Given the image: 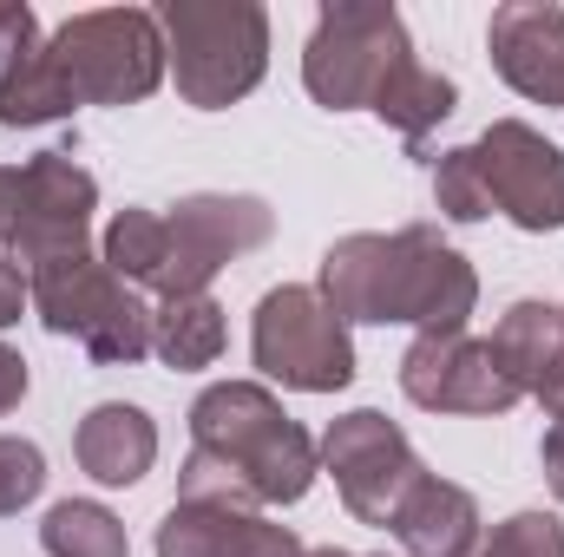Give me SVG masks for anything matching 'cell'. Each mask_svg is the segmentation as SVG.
<instances>
[{
  "label": "cell",
  "mask_w": 564,
  "mask_h": 557,
  "mask_svg": "<svg viewBox=\"0 0 564 557\" xmlns=\"http://www.w3.org/2000/svg\"><path fill=\"white\" fill-rule=\"evenodd\" d=\"M302 86L328 112H375L408 144H421L459 106L453 79L414 59L401 13L381 0H328L322 7L308 53H302Z\"/></svg>",
  "instance_id": "obj_1"
},
{
  "label": "cell",
  "mask_w": 564,
  "mask_h": 557,
  "mask_svg": "<svg viewBox=\"0 0 564 557\" xmlns=\"http://www.w3.org/2000/svg\"><path fill=\"white\" fill-rule=\"evenodd\" d=\"M322 446L282 414L263 381H217L191 407V459L177 472L184 505H295L315 485Z\"/></svg>",
  "instance_id": "obj_2"
},
{
  "label": "cell",
  "mask_w": 564,
  "mask_h": 557,
  "mask_svg": "<svg viewBox=\"0 0 564 557\" xmlns=\"http://www.w3.org/2000/svg\"><path fill=\"white\" fill-rule=\"evenodd\" d=\"M315 288L341 321H414L421 335H459L479 302L473 263L453 243H440L433 223H408L394 237L355 230L328 243Z\"/></svg>",
  "instance_id": "obj_3"
},
{
  "label": "cell",
  "mask_w": 564,
  "mask_h": 557,
  "mask_svg": "<svg viewBox=\"0 0 564 557\" xmlns=\"http://www.w3.org/2000/svg\"><path fill=\"white\" fill-rule=\"evenodd\" d=\"M164 59L184 106L224 112L270 73V13L257 0H158Z\"/></svg>",
  "instance_id": "obj_4"
},
{
  "label": "cell",
  "mask_w": 564,
  "mask_h": 557,
  "mask_svg": "<svg viewBox=\"0 0 564 557\" xmlns=\"http://www.w3.org/2000/svg\"><path fill=\"white\" fill-rule=\"evenodd\" d=\"M46 66L66 86L73 106H139L164 79V33L158 13L144 7H99V13H73L53 40H46Z\"/></svg>",
  "instance_id": "obj_5"
},
{
  "label": "cell",
  "mask_w": 564,
  "mask_h": 557,
  "mask_svg": "<svg viewBox=\"0 0 564 557\" xmlns=\"http://www.w3.org/2000/svg\"><path fill=\"white\" fill-rule=\"evenodd\" d=\"M33 315L53 335H73L99 368H132L139 354H151V308L132 295V282H119L106 270V256H59L40 263L33 276Z\"/></svg>",
  "instance_id": "obj_6"
},
{
  "label": "cell",
  "mask_w": 564,
  "mask_h": 557,
  "mask_svg": "<svg viewBox=\"0 0 564 557\" xmlns=\"http://www.w3.org/2000/svg\"><path fill=\"white\" fill-rule=\"evenodd\" d=\"M250 354L270 381L295 387V394H335V387L355 381L348 321L322 302V288H302V282H282L257 302Z\"/></svg>",
  "instance_id": "obj_7"
},
{
  "label": "cell",
  "mask_w": 564,
  "mask_h": 557,
  "mask_svg": "<svg viewBox=\"0 0 564 557\" xmlns=\"http://www.w3.org/2000/svg\"><path fill=\"white\" fill-rule=\"evenodd\" d=\"M93 210H99V184L93 171H79L66 151H40L13 171V197H7V256L33 276L40 263L59 256H86L93 243Z\"/></svg>",
  "instance_id": "obj_8"
},
{
  "label": "cell",
  "mask_w": 564,
  "mask_h": 557,
  "mask_svg": "<svg viewBox=\"0 0 564 557\" xmlns=\"http://www.w3.org/2000/svg\"><path fill=\"white\" fill-rule=\"evenodd\" d=\"M276 230V210L263 197H230V190H197L164 217V270H158V295H204V282L224 263L263 250Z\"/></svg>",
  "instance_id": "obj_9"
},
{
  "label": "cell",
  "mask_w": 564,
  "mask_h": 557,
  "mask_svg": "<svg viewBox=\"0 0 564 557\" xmlns=\"http://www.w3.org/2000/svg\"><path fill=\"white\" fill-rule=\"evenodd\" d=\"M322 466L335 472L341 505L361 525H381V532L394 525L401 499L426 479V466H421V452L408 446V433L388 414H375V407H355V414H341L322 433Z\"/></svg>",
  "instance_id": "obj_10"
},
{
  "label": "cell",
  "mask_w": 564,
  "mask_h": 557,
  "mask_svg": "<svg viewBox=\"0 0 564 557\" xmlns=\"http://www.w3.org/2000/svg\"><path fill=\"white\" fill-rule=\"evenodd\" d=\"M466 151H473V171L499 217H512L532 237L564 230V151L545 132H532L525 119H499Z\"/></svg>",
  "instance_id": "obj_11"
},
{
  "label": "cell",
  "mask_w": 564,
  "mask_h": 557,
  "mask_svg": "<svg viewBox=\"0 0 564 557\" xmlns=\"http://www.w3.org/2000/svg\"><path fill=\"white\" fill-rule=\"evenodd\" d=\"M401 394L426 414H506L519 407V381L499 368L492 341L459 335H414V348L401 354Z\"/></svg>",
  "instance_id": "obj_12"
},
{
  "label": "cell",
  "mask_w": 564,
  "mask_h": 557,
  "mask_svg": "<svg viewBox=\"0 0 564 557\" xmlns=\"http://www.w3.org/2000/svg\"><path fill=\"white\" fill-rule=\"evenodd\" d=\"M486 46H492L499 79L519 99L564 112V7H552V0H506V7H492Z\"/></svg>",
  "instance_id": "obj_13"
},
{
  "label": "cell",
  "mask_w": 564,
  "mask_h": 557,
  "mask_svg": "<svg viewBox=\"0 0 564 557\" xmlns=\"http://www.w3.org/2000/svg\"><path fill=\"white\" fill-rule=\"evenodd\" d=\"M158 557H308V545L243 505H171L158 525Z\"/></svg>",
  "instance_id": "obj_14"
},
{
  "label": "cell",
  "mask_w": 564,
  "mask_h": 557,
  "mask_svg": "<svg viewBox=\"0 0 564 557\" xmlns=\"http://www.w3.org/2000/svg\"><path fill=\"white\" fill-rule=\"evenodd\" d=\"M73 99L46 66V40L26 0H0V125H53Z\"/></svg>",
  "instance_id": "obj_15"
},
{
  "label": "cell",
  "mask_w": 564,
  "mask_h": 557,
  "mask_svg": "<svg viewBox=\"0 0 564 557\" xmlns=\"http://www.w3.org/2000/svg\"><path fill=\"white\" fill-rule=\"evenodd\" d=\"M388 532L401 538V551L408 557H473L479 551V538H486V532H479V505H473V492L453 485V479H433V472L401 499V512H394Z\"/></svg>",
  "instance_id": "obj_16"
},
{
  "label": "cell",
  "mask_w": 564,
  "mask_h": 557,
  "mask_svg": "<svg viewBox=\"0 0 564 557\" xmlns=\"http://www.w3.org/2000/svg\"><path fill=\"white\" fill-rule=\"evenodd\" d=\"M73 452H79L86 479H99V485H139L144 472H151V459H158V426L132 401H106V407H93V414L79 419Z\"/></svg>",
  "instance_id": "obj_17"
},
{
  "label": "cell",
  "mask_w": 564,
  "mask_h": 557,
  "mask_svg": "<svg viewBox=\"0 0 564 557\" xmlns=\"http://www.w3.org/2000/svg\"><path fill=\"white\" fill-rule=\"evenodd\" d=\"M492 354L519 381V394H532L564 361V308L558 302H512L492 328Z\"/></svg>",
  "instance_id": "obj_18"
},
{
  "label": "cell",
  "mask_w": 564,
  "mask_h": 557,
  "mask_svg": "<svg viewBox=\"0 0 564 557\" xmlns=\"http://www.w3.org/2000/svg\"><path fill=\"white\" fill-rule=\"evenodd\" d=\"M151 354L177 374L210 368L224 354V308L210 295H171L164 308H151Z\"/></svg>",
  "instance_id": "obj_19"
},
{
  "label": "cell",
  "mask_w": 564,
  "mask_h": 557,
  "mask_svg": "<svg viewBox=\"0 0 564 557\" xmlns=\"http://www.w3.org/2000/svg\"><path fill=\"white\" fill-rule=\"evenodd\" d=\"M40 545H46V557H132L126 525H119L106 505H93V499L53 505L46 525H40Z\"/></svg>",
  "instance_id": "obj_20"
},
{
  "label": "cell",
  "mask_w": 564,
  "mask_h": 557,
  "mask_svg": "<svg viewBox=\"0 0 564 557\" xmlns=\"http://www.w3.org/2000/svg\"><path fill=\"white\" fill-rule=\"evenodd\" d=\"M99 256H106V270H112L119 282L158 288V270H164V217H158V210H139V204H126V210L106 223Z\"/></svg>",
  "instance_id": "obj_21"
},
{
  "label": "cell",
  "mask_w": 564,
  "mask_h": 557,
  "mask_svg": "<svg viewBox=\"0 0 564 557\" xmlns=\"http://www.w3.org/2000/svg\"><path fill=\"white\" fill-rule=\"evenodd\" d=\"M433 204H440V217H453V223H486V217H492L486 184H479L466 144H459V151H440V164H433Z\"/></svg>",
  "instance_id": "obj_22"
},
{
  "label": "cell",
  "mask_w": 564,
  "mask_h": 557,
  "mask_svg": "<svg viewBox=\"0 0 564 557\" xmlns=\"http://www.w3.org/2000/svg\"><path fill=\"white\" fill-rule=\"evenodd\" d=\"M473 557H564V518H552V512H512L506 525H492V538H479Z\"/></svg>",
  "instance_id": "obj_23"
},
{
  "label": "cell",
  "mask_w": 564,
  "mask_h": 557,
  "mask_svg": "<svg viewBox=\"0 0 564 557\" xmlns=\"http://www.w3.org/2000/svg\"><path fill=\"white\" fill-rule=\"evenodd\" d=\"M46 492V452L33 439L0 433V518H13L20 505H33Z\"/></svg>",
  "instance_id": "obj_24"
},
{
  "label": "cell",
  "mask_w": 564,
  "mask_h": 557,
  "mask_svg": "<svg viewBox=\"0 0 564 557\" xmlns=\"http://www.w3.org/2000/svg\"><path fill=\"white\" fill-rule=\"evenodd\" d=\"M26 302H33V288H26V270H20L13 256H0V328H13V321L26 315Z\"/></svg>",
  "instance_id": "obj_25"
},
{
  "label": "cell",
  "mask_w": 564,
  "mask_h": 557,
  "mask_svg": "<svg viewBox=\"0 0 564 557\" xmlns=\"http://www.w3.org/2000/svg\"><path fill=\"white\" fill-rule=\"evenodd\" d=\"M20 394H26V361H20V348L0 341V414H13Z\"/></svg>",
  "instance_id": "obj_26"
},
{
  "label": "cell",
  "mask_w": 564,
  "mask_h": 557,
  "mask_svg": "<svg viewBox=\"0 0 564 557\" xmlns=\"http://www.w3.org/2000/svg\"><path fill=\"white\" fill-rule=\"evenodd\" d=\"M539 466H545V485H552V499H564V419H552V426H545Z\"/></svg>",
  "instance_id": "obj_27"
},
{
  "label": "cell",
  "mask_w": 564,
  "mask_h": 557,
  "mask_svg": "<svg viewBox=\"0 0 564 557\" xmlns=\"http://www.w3.org/2000/svg\"><path fill=\"white\" fill-rule=\"evenodd\" d=\"M532 401H539V407H545L552 419H564V361L552 368V374H545V381H539V387H532Z\"/></svg>",
  "instance_id": "obj_28"
},
{
  "label": "cell",
  "mask_w": 564,
  "mask_h": 557,
  "mask_svg": "<svg viewBox=\"0 0 564 557\" xmlns=\"http://www.w3.org/2000/svg\"><path fill=\"white\" fill-rule=\"evenodd\" d=\"M7 197H13V171H0V230H7Z\"/></svg>",
  "instance_id": "obj_29"
},
{
  "label": "cell",
  "mask_w": 564,
  "mask_h": 557,
  "mask_svg": "<svg viewBox=\"0 0 564 557\" xmlns=\"http://www.w3.org/2000/svg\"><path fill=\"white\" fill-rule=\"evenodd\" d=\"M308 557H355V551H341V545H322V551H308Z\"/></svg>",
  "instance_id": "obj_30"
},
{
  "label": "cell",
  "mask_w": 564,
  "mask_h": 557,
  "mask_svg": "<svg viewBox=\"0 0 564 557\" xmlns=\"http://www.w3.org/2000/svg\"><path fill=\"white\" fill-rule=\"evenodd\" d=\"M381 557H388V551H381Z\"/></svg>",
  "instance_id": "obj_31"
}]
</instances>
